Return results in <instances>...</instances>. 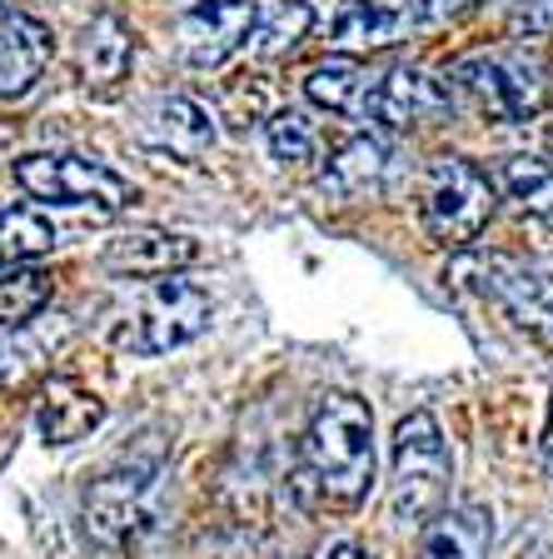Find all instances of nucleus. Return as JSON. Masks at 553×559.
Listing matches in <instances>:
<instances>
[{
    "label": "nucleus",
    "mask_w": 553,
    "mask_h": 559,
    "mask_svg": "<svg viewBox=\"0 0 553 559\" xmlns=\"http://www.w3.org/2000/svg\"><path fill=\"white\" fill-rule=\"evenodd\" d=\"M329 559H369V555H364V549H359V545H339Z\"/></svg>",
    "instance_id": "obj_28"
},
{
    "label": "nucleus",
    "mask_w": 553,
    "mask_h": 559,
    "mask_svg": "<svg viewBox=\"0 0 553 559\" xmlns=\"http://www.w3.org/2000/svg\"><path fill=\"white\" fill-rule=\"evenodd\" d=\"M369 85H374V75H364V66L349 56L324 60V66H314L310 75H304V95H310L314 105H324V110H335V116H359Z\"/></svg>",
    "instance_id": "obj_18"
},
{
    "label": "nucleus",
    "mask_w": 553,
    "mask_h": 559,
    "mask_svg": "<svg viewBox=\"0 0 553 559\" xmlns=\"http://www.w3.org/2000/svg\"><path fill=\"white\" fill-rule=\"evenodd\" d=\"M140 140L160 155H175V160H200L215 145V120L190 95H160L140 116Z\"/></svg>",
    "instance_id": "obj_10"
},
{
    "label": "nucleus",
    "mask_w": 553,
    "mask_h": 559,
    "mask_svg": "<svg viewBox=\"0 0 553 559\" xmlns=\"http://www.w3.org/2000/svg\"><path fill=\"white\" fill-rule=\"evenodd\" d=\"M494 300L508 310V320L519 330H529L533 340L553 345V275H529V270L514 265H494Z\"/></svg>",
    "instance_id": "obj_13"
},
{
    "label": "nucleus",
    "mask_w": 553,
    "mask_h": 559,
    "mask_svg": "<svg viewBox=\"0 0 553 559\" xmlns=\"http://www.w3.org/2000/svg\"><path fill=\"white\" fill-rule=\"evenodd\" d=\"M254 15L260 5L254 0H200L180 15L175 35H180V60L195 70H215L235 56V50L250 40Z\"/></svg>",
    "instance_id": "obj_8"
},
{
    "label": "nucleus",
    "mask_w": 553,
    "mask_h": 559,
    "mask_svg": "<svg viewBox=\"0 0 553 559\" xmlns=\"http://www.w3.org/2000/svg\"><path fill=\"white\" fill-rule=\"evenodd\" d=\"M414 25V5H374V0H349L335 21V40L345 50H384L399 46L404 31Z\"/></svg>",
    "instance_id": "obj_17"
},
{
    "label": "nucleus",
    "mask_w": 553,
    "mask_h": 559,
    "mask_svg": "<svg viewBox=\"0 0 553 559\" xmlns=\"http://www.w3.org/2000/svg\"><path fill=\"white\" fill-rule=\"evenodd\" d=\"M105 270L125 280H160V275H180L200 260V240L190 235H170V230H130L116 235L105 245Z\"/></svg>",
    "instance_id": "obj_11"
},
{
    "label": "nucleus",
    "mask_w": 553,
    "mask_h": 559,
    "mask_svg": "<svg viewBox=\"0 0 553 559\" xmlns=\"http://www.w3.org/2000/svg\"><path fill=\"white\" fill-rule=\"evenodd\" d=\"M50 305V275L46 270H11L0 280V325H31L35 314Z\"/></svg>",
    "instance_id": "obj_23"
},
{
    "label": "nucleus",
    "mask_w": 553,
    "mask_h": 559,
    "mask_svg": "<svg viewBox=\"0 0 553 559\" xmlns=\"http://www.w3.org/2000/svg\"><path fill=\"white\" fill-rule=\"evenodd\" d=\"M160 514V465H120L85 489V535L105 549H140Z\"/></svg>",
    "instance_id": "obj_3"
},
{
    "label": "nucleus",
    "mask_w": 553,
    "mask_h": 559,
    "mask_svg": "<svg viewBox=\"0 0 553 559\" xmlns=\"http://www.w3.org/2000/svg\"><path fill=\"white\" fill-rule=\"evenodd\" d=\"M454 81L473 95V105L494 120L524 126L543 110V70L524 50H484L459 66Z\"/></svg>",
    "instance_id": "obj_7"
},
{
    "label": "nucleus",
    "mask_w": 553,
    "mask_h": 559,
    "mask_svg": "<svg viewBox=\"0 0 553 559\" xmlns=\"http://www.w3.org/2000/svg\"><path fill=\"white\" fill-rule=\"evenodd\" d=\"M543 465L553 469V405H549V425H543Z\"/></svg>",
    "instance_id": "obj_27"
},
{
    "label": "nucleus",
    "mask_w": 553,
    "mask_h": 559,
    "mask_svg": "<svg viewBox=\"0 0 553 559\" xmlns=\"http://www.w3.org/2000/svg\"><path fill=\"white\" fill-rule=\"evenodd\" d=\"M380 180H384V145L369 135H354L349 145H339V155L324 165V190H335L345 200L380 190Z\"/></svg>",
    "instance_id": "obj_19"
},
{
    "label": "nucleus",
    "mask_w": 553,
    "mask_h": 559,
    "mask_svg": "<svg viewBox=\"0 0 553 559\" xmlns=\"http://www.w3.org/2000/svg\"><path fill=\"white\" fill-rule=\"evenodd\" d=\"M15 186L35 200H50V205H75V210H100V215H116L135 200V186L125 175H116L110 165L91 160V155H21L15 160Z\"/></svg>",
    "instance_id": "obj_4"
},
{
    "label": "nucleus",
    "mask_w": 553,
    "mask_h": 559,
    "mask_svg": "<svg viewBox=\"0 0 553 559\" xmlns=\"http://www.w3.org/2000/svg\"><path fill=\"white\" fill-rule=\"evenodd\" d=\"M269 151H275V160H285V165L314 160V151H320L314 120L304 116V110H279V116L269 120Z\"/></svg>",
    "instance_id": "obj_24"
},
{
    "label": "nucleus",
    "mask_w": 553,
    "mask_h": 559,
    "mask_svg": "<svg viewBox=\"0 0 553 559\" xmlns=\"http://www.w3.org/2000/svg\"><path fill=\"white\" fill-rule=\"evenodd\" d=\"M498 180H504L508 200H519L533 215H553V165L533 160V155H508L498 165Z\"/></svg>",
    "instance_id": "obj_22"
},
{
    "label": "nucleus",
    "mask_w": 553,
    "mask_h": 559,
    "mask_svg": "<svg viewBox=\"0 0 553 559\" xmlns=\"http://www.w3.org/2000/svg\"><path fill=\"white\" fill-rule=\"evenodd\" d=\"M50 66V31L35 15H0V100H21Z\"/></svg>",
    "instance_id": "obj_12"
},
{
    "label": "nucleus",
    "mask_w": 553,
    "mask_h": 559,
    "mask_svg": "<svg viewBox=\"0 0 553 559\" xmlns=\"http://www.w3.org/2000/svg\"><path fill=\"white\" fill-rule=\"evenodd\" d=\"M50 250H56V225L40 210H0V270H15Z\"/></svg>",
    "instance_id": "obj_21"
},
{
    "label": "nucleus",
    "mask_w": 553,
    "mask_h": 559,
    "mask_svg": "<svg viewBox=\"0 0 553 559\" xmlns=\"http://www.w3.org/2000/svg\"><path fill=\"white\" fill-rule=\"evenodd\" d=\"M130 60H135V35L120 15H95L85 25V40H81V66H85V85L95 91H116L125 81Z\"/></svg>",
    "instance_id": "obj_15"
},
{
    "label": "nucleus",
    "mask_w": 553,
    "mask_h": 559,
    "mask_svg": "<svg viewBox=\"0 0 553 559\" xmlns=\"http://www.w3.org/2000/svg\"><path fill=\"white\" fill-rule=\"evenodd\" d=\"M310 25H314V11L304 5V0H275V5H260L254 31H250L244 46H250L260 60H275V56H285V50L300 46Z\"/></svg>",
    "instance_id": "obj_20"
},
{
    "label": "nucleus",
    "mask_w": 553,
    "mask_h": 559,
    "mask_svg": "<svg viewBox=\"0 0 553 559\" xmlns=\"http://www.w3.org/2000/svg\"><path fill=\"white\" fill-rule=\"evenodd\" d=\"M374 5H404V0H374ZM409 5H414V0H409Z\"/></svg>",
    "instance_id": "obj_29"
},
{
    "label": "nucleus",
    "mask_w": 553,
    "mask_h": 559,
    "mask_svg": "<svg viewBox=\"0 0 553 559\" xmlns=\"http://www.w3.org/2000/svg\"><path fill=\"white\" fill-rule=\"evenodd\" d=\"M489 545H494V514L479 504H459L429 520L419 559H489Z\"/></svg>",
    "instance_id": "obj_14"
},
{
    "label": "nucleus",
    "mask_w": 553,
    "mask_h": 559,
    "mask_svg": "<svg viewBox=\"0 0 553 559\" xmlns=\"http://www.w3.org/2000/svg\"><path fill=\"white\" fill-rule=\"evenodd\" d=\"M494 215V186L479 165L459 155H438L424 170V230L449 250H464L484 235Z\"/></svg>",
    "instance_id": "obj_5"
},
{
    "label": "nucleus",
    "mask_w": 553,
    "mask_h": 559,
    "mask_svg": "<svg viewBox=\"0 0 553 559\" xmlns=\"http://www.w3.org/2000/svg\"><path fill=\"white\" fill-rule=\"evenodd\" d=\"M549 151H553V130H549Z\"/></svg>",
    "instance_id": "obj_30"
},
{
    "label": "nucleus",
    "mask_w": 553,
    "mask_h": 559,
    "mask_svg": "<svg viewBox=\"0 0 553 559\" xmlns=\"http://www.w3.org/2000/svg\"><path fill=\"white\" fill-rule=\"evenodd\" d=\"M444 110H449V91L434 75H424V70H389V75H380L369 85L359 116L384 130H409V126H424V120H438Z\"/></svg>",
    "instance_id": "obj_9"
},
{
    "label": "nucleus",
    "mask_w": 553,
    "mask_h": 559,
    "mask_svg": "<svg viewBox=\"0 0 553 559\" xmlns=\"http://www.w3.org/2000/svg\"><path fill=\"white\" fill-rule=\"evenodd\" d=\"M105 419V400L75 380H56L40 400V435L50 444H75Z\"/></svg>",
    "instance_id": "obj_16"
},
{
    "label": "nucleus",
    "mask_w": 553,
    "mask_h": 559,
    "mask_svg": "<svg viewBox=\"0 0 553 559\" xmlns=\"http://www.w3.org/2000/svg\"><path fill=\"white\" fill-rule=\"evenodd\" d=\"M374 479V415L354 395H324L300 440L294 489L310 510H354Z\"/></svg>",
    "instance_id": "obj_1"
},
{
    "label": "nucleus",
    "mask_w": 553,
    "mask_h": 559,
    "mask_svg": "<svg viewBox=\"0 0 553 559\" xmlns=\"http://www.w3.org/2000/svg\"><path fill=\"white\" fill-rule=\"evenodd\" d=\"M454 460L444 430L429 409L399 419L394 430V479H389V510L399 524H429L449 510Z\"/></svg>",
    "instance_id": "obj_2"
},
{
    "label": "nucleus",
    "mask_w": 553,
    "mask_h": 559,
    "mask_svg": "<svg viewBox=\"0 0 553 559\" xmlns=\"http://www.w3.org/2000/svg\"><path fill=\"white\" fill-rule=\"evenodd\" d=\"M215 300H209L205 285L180 275H160L140 305V314L130 320V330H120V345L135 349V355H170V349L190 345L195 335H205Z\"/></svg>",
    "instance_id": "obj_6"
},
{
    "label": "nucleus",
    "mask_w": 553,
    "mask_h": 559,
    "mask_svg": "<svg viewBox=\"0 0 553 559\" xmlns=\"http://www.w3.org/2000/svg\"><path fill=\"white\" fill-rule=\"evenodd\" d=\"M473 5H479V0H414V21L444 25V21H454V15L473 11Z\"/></svg>",
    "instance_id": "obj_25"
},
{
    "label": "nucleus",
    "mask_w": 553,
    "mask_h": 559,
    "mask_svg": "<svg viewBox=\"0 0 553 559\" xmlns=\"http://www.w3.org/2000/svg\"><path fill=\"white\" fill-rule=\"evenodd\" d=\"M514 25L519 31H553V0H519Z\"/></svg>",
    "instance_id": "obj_26"
}]
</instances>
